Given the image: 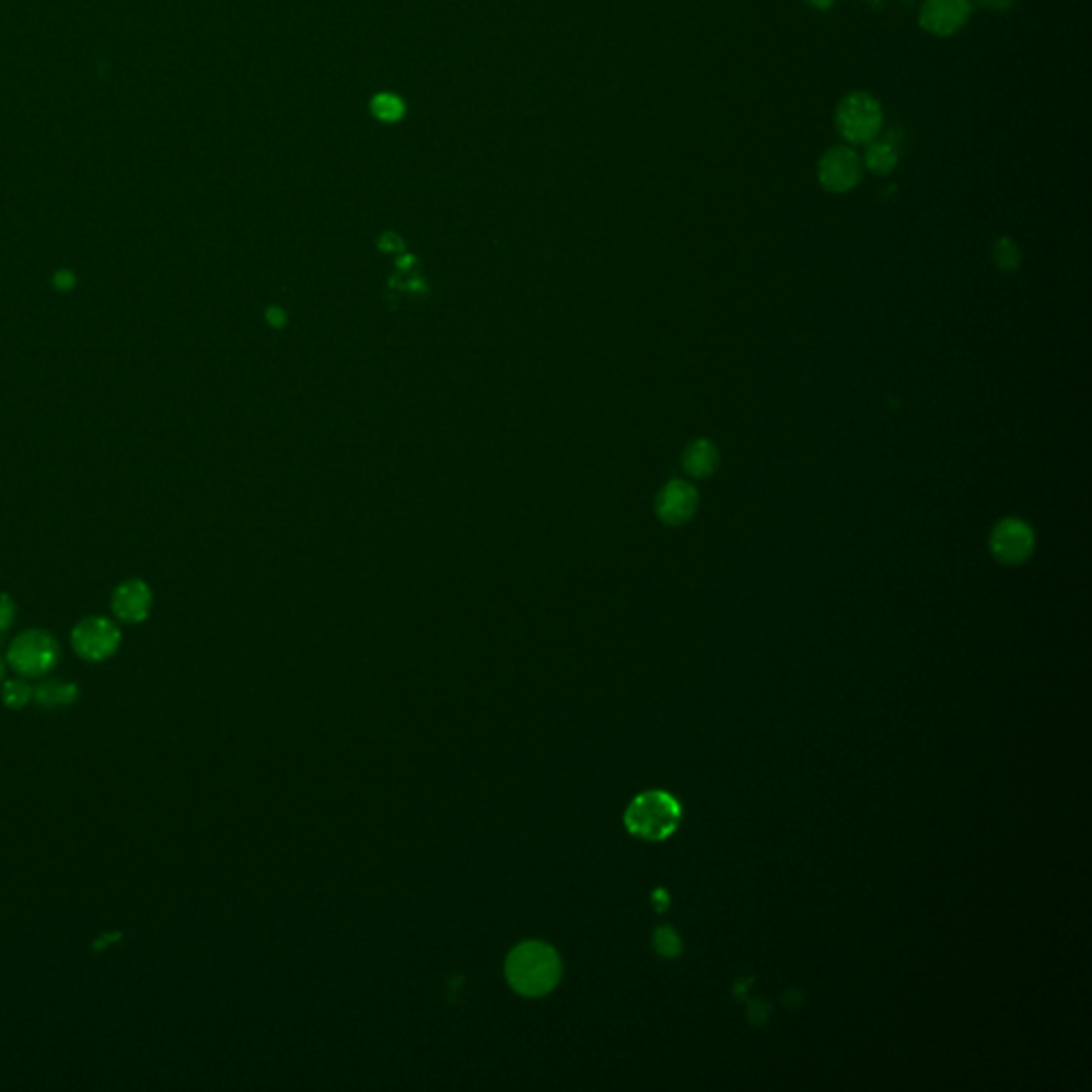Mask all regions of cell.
Wrapping results in <instances>:
<instances>
[{"label":"cell","mask_w":1092,"mask_h":1092,"mask_svg":"<svg viewBox=\"0 0 1092 1092\" xmlns=\"http://www.w3.org/2000/svg\"><path fill=\"white\" fill-rule=\"evenodd\" d=\"M559 954L543 941L519 943L506 959V979L514 992L538 999L553 992L561 979Z\"/></svg>","instance_id":"6da1fadb"},{"label":"cell","mask_w":1092,"mask_h":1092,"mask_svg":"<svg viewBox=\"0 0 1092 1092\" xmlns=\"http://www.w3.org/2000/svg\"><path fill=\"white\" fill-rule=\"evenodd\" d=\"M681 820L678 802L666 792H644L631 800L626 811V826L634 837L644 840L669 839Z\"/></svg>","instance_id":"7a4b0ae2"},{"label":"cell","mask_w":1092,"mask_h":1092,"mask_svg":"<svg viewBox=\"0 0 1092 1092\" xmlns=\"http://www.w3.org/2000/svg\"><path fill=\"white\" fill-rule=\"evenodd\" d=\"M835 127L847 146H867L882 135V103L869 92H849L837 105Z\"/></svg>","instance_id":"3957f363"},{"label":"cell","mask_w":1092,"mask_h":1092,"mask_svg":"<svg viewBox=\"0 0 1092 1092\" xmlns=\"http://www.w3.org/2000/svg\"><path fill=\"white\" fill-rule=\"evenodd\" d=\"M9 666L24 678H42L60 662V644L45 630L22 631L7 651Z\"/></svg>","instance_id":"277c9868"},{"label":"cell","mask_w":1092,"mask_h":1092,"mask_svg":"<svg viewBox=\"0 0 1092 1092\" xmlns=\"http://www.w3.org/2000/svg\"><path fill=\"white\" fill-rule=\"evenodd\" d=\"M123 642V631L120 628L107 619V617H85L73 631H71V644L73 651L85 660V662H105L116 655Z\"/></svg>","instance_id":"5b68a950"},{"label":"cell","mask_w":1092,"mask_h":1092,"mask_svg":"<svg viewBox=\"0 0 1092 1092\" xmlns=\"http://www.w3.org/2000/svg\"><path fill=\"white\" fill-rule=\"evenodd\" d=\"M990 553L1003 566H1020L1035 553V530L1018 516L1001 519L990 532Z\"/></svg>","instance_id":"8992f818"},{"label":"cell","mask_w":1092,"mask_h":1092,"mask_svg":"<svg viewBox=\"0 0 1092 1092\" xmlns=\"http://www.w3.org/2000/svg\"><path fill=\"white\" fill-rule=\"evenodd\" d=\"M864 175L862 156L851 146H835L817 163V179L826 193L845 195L853 190Z\"/></svg>","instance_id":"52a82bcc"},{"label":"cell","mask_w":1092,"mask_h":1092,"mask_svg":"<svg viewBox=\"0 0 1092 1092\" xmlns=\"http://www.w3.org/2000/svg\"><path fill=\"white\" fill-rule=\"evenodd\" d=\"M971 9V0H925L918 20L928 35L952 37L963 31Z\"/></svg>","instance_id":"ba28073f"},{"label":"cell","mask_w":1092,"mask_h":1092,"mask_svg":"<svg viewBox=\"0 0 1092 1092\" xmlns=\"http://www.w3.org/2000/svg\"><path fill=\"white\" fill-rule=\"evenodd\" d=\"M698 506H700V496L692 483L671 480L669 485L662 487L658 496L655 512L662 523L676 527L692 521L694 514L698 512Z\"/></svg>","instance_id":"9c48e42d"},{"label":"cell","mask_w":1092,"mask_h":1092,"mask_svg":"<svg viewBox=\"0 0 1092 1092\" xmlns=\"http://www.w3.org/2000/svg\"><path fill=\"white\" fill-rule=\"evenodd\" d=\"M152 591L141 579H128L112 593V611L118 621L135 626L143 624L152 611Z\"/></svg>","instance_id":"30bf717a"},{"label":"cell","mask_w":1092,"mask_h":1092,"mask_svg":"<svg viewBox=\"0 0 1092 1092\" xmlns=\"http://www.w3.org/2000/svg\"><path fill=\"white\" fill-rule=\"evenodd\" d=\"M681 463L692 478H709L719 467V449L711 440L698 438L685 446Z\"/></svg>","instance_id":"8fae6325"},{"label":"cell","mask_w":1092,"mask_h":1092,"mask_svg":"<svg viewBox=\"0 0 1092 1092\" xmlns=\"http://www.w3.org/2000/svg\"><path fill=\"white\" fill-rule=\"evenodd\" d=\"M864 148L867 150L862 154V165H864V169H869L871 173H875V175H890L896 169V165H898L901 148H898V141L892 135L875 137Z\"/></svg>","instance_id":"7c38bea8"},{"label":"cell","mask_w":1092,"mask_h":1092,"mask_svg":"<svg viewBox=\"0 0 1092 1092\" xmlns=\"http://www.w3.org/2000/svg\"><path fill=\"white\" fill-rule=\"evenodd\" d=\"M80 687L65 678H45L35 687V702L43 709H62L75 705Z\"/></svg>","instance_id":"4fadbf2b"},{"label":"cell","mask_w":1092,"mask_h":1092,"mask_svg":"<svg viewBox=\"0 0 1092 1092\" xmlns=\"http://www.w3.org/2000/svg\"><path fill=\"white\" fill-rule=\"evenodd\" d=\"M2 705L7 709L20 711L35 700V687L26 678H11L2 683Z\"/></svg>","instance_id":"5bb4252c"},{"label":"cell","mask_w":1092,"mask_h":1092,"mask_svg":"<svg viewBox=\"0 0 1092 1092\" xmlns=\"http://www.w3.org/2000/svg\"><path fill=\"white\" fill-rule=\"evenodd\" d=\"M992 260L1001 274H1013L1020 269L1022 253L1011 237H999L992 244Z\"/></svg>","instance_id":"9a60e30c"},{"label":"cell","mask_w":1092,"mask_h":1092,"mask_svg":"<svg viewBox=\"0 0 1092 1092\" xmlns=\"http://www.w3.org/2000/svg\"><path fill=\"white\" fill-rule=\"evenodd\" d=\"M18 615V604L9 593L0 591V631L9 630L15 621Z\"/></svg>","instance_id":"2e32d148"},{"label":"cell","mask_w":1092,"mask_h":1092,"mask_svg":"<svg viewBox=\"0 0 1092 1092\" xmlns=\"http://www.w3.org/2000/svg\"><path fill=\"white\" fill-rule=\"evenodd\" d=\"M51 284L58 289V291H71L75 287V274L69 271V269H60L54 274L51 278Z\"/></svg>","instance_id":"e0dca14e"},{"label":"cell","mask_w":1092,"mask_h":1092,"mask_svg":"<svg viewBox=\"0 0 1092 1092\" xmlns=\"http://www.w3.org/2000/svg\"><path fill=\"white\" fill-rule=\"evenodd\" d=\"M977 4L986 11H995V13H1003V11H1009L1015 0H977Z\"/></svg>","instance_id":"ac0fdd59"},{"label":"cell","mask_w":1092,"mask_h":1092,"mask_svg":"<svg viewBox=\"0 0 1092 1092\" xmlns=\"http://www.w3.org/2000/svg\"><path fill=\"white\" fill-rule=\"evenodd\" d=\"M806 4L813 7V9H817V11H826V9H830L835 4V0H806Z\"/></svg>","instance_id":"d6986e66"},{"label":"cell","mask_w":1092,"mask_h":1092,"mask_svg":"<svg viewBox=\"0 0 1092 1092\" xmlns=\"http://www.w3.org/2000/svg\"><path fill=\"white\" fill-rule=\"evenodd\" d=\"M2 676H4V664H2V660H0V683H2Z\"/></svg>","instance_id":"ffe728a7"}]
</instances>
